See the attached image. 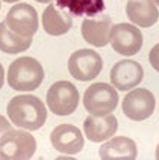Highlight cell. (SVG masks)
<instances>
[{
    "mask_svg": "<svg viewBox=\"0 0 159 160\" xmlns=\"http://www.w3.org/2000/svg\"><path fill=\"white\" fill-rule=\"evenodd\" d=\"M8 117L18 127L27 130H38L47 121V108L36 96L23 94L15 96L8 103Z\"/></svg>",
    "mask_w": 159,
    "mask_h": 160,
    "instance_id": "1",
    "label": "cell"
},
{
    "mask_svg": "<svg viewBox=\"0 0 159 160\" xmlns=\"http://www.w3.org/2000/svg\"><path fill=\"white\" fill-rule=\"evenodd\" d=\"M45 72L33 57H20L8 69V84L17 91H33L44 81Z\"/></svg>",
    "mask_w": 159,
    "mask_h": 160,
    "instance_id": "2",
    "label": "cell"
},
{
    "mask_svg": "<svg viewBox=\"0 0 159 160\" xmlns=\"http://www.w3.org/2000/svg\"><path fill=\"white\" fill-rule=\"evenodd\" d=\"M119 94L116 88L105 82L92 84L86 90L83 98V105L90 115H107L117 108Z\"/></svg>",
    "mask_w": 159,
    "mask_h": 160,
    "instance_id": "3",
    "label": "cell"
},
{
    "mask_svg": "<svg viewBox=\"0 0 159 160\" xmlns=\"http://www.w3.org/2000/svg\"><path fill=\"white\" fill-rule=\"evenodd\" d=\"M78 90L69 81H57L47 91V106L56 115H71L78 108Z\"/></svg>",
    "mask_w": 159,
    "mask_h": 160,
    "instance_id": "4",
    "label": "cell"
},
{
    "mask_svg": "<svg viewBox=\"0 0 159 160\" xmlns=\"http://www.w3.org/2000/svg\"><path fill=\"white\" fill-rule=\"evenodd\" d=\"M36 151V139L29 132L9 130L0 141V159L26 160Z\"/></svg>",
    "mask_w": 159,
    "mask_h": 160,
    "instance_id": "5",
    "label": "cell"
},
{
    "mask_svg": "<svg viewBox=\"0 0 159 160\" xmlns=\"http://www.w3.org/2000/svg\"><path fill=\"white\" fill-rule=\"evenodd\" d=\"M110 42L116 52L120 56L131 57L140 52L143 47V35L138 27L126 22H119L113 24L111 27Z\"/></svg>",
    "mask_w": 159,
    "mask_h": 160,
    "instance_id": "6",
    "label": "cell"
},
{
    "mask_svg": "<svg viewBox=\"0 0 159 160\" xmlns=\"http://www.w3.org/2000/svg\"><path fill=\"white\" fill-rule=\"evenodd\" d=\"M68 69L78 81H92L102 70V58L93 49H78L69 57Z\"/></svg>",
    "mask_w": 159,
    "mask_h": 160,
    "instance_id": "7",
    "label": "cell"
},
{
    "mask_svg": "<svg viewBox=\"0 0 159 160\" xmlns=\"http://www.w3.org/2000/svg\"><path fill=\"white\" fill-rule=\"evenodd\" d=\"M5 22L17 35L33 38L38 30V12L29 3H18L9 9Z\"/></svg>",
    "mask_w": 159,
    "mask_h": 160,
    "instance_id": "8",
    "label": "cell"
},
{
    "mask_svg": "<svg viewBox=\"0 0 159 160\" xmlns=\"http://www.w3.org/2000/svg\"><path fill=\"white\" fill-rule=\"evenodd\" d=\"M155 105H156L155 96L147 88H135L125 96L122 109L129 120L143 121L153 114Z\"/></svg>",
    "mask_w": 159,
    "mask_h": 160,
    "instance_id": "9",
    "label": "cell"
},
{
    "mask_svg": "<svg viewBox=\"0 0 159 160\" xmlns=\"http://www.w3.org/2000/svg\"><path fill=\"white\" fill-rule=\"evenodd\" d=\"M144 77L141 64L134 60H120L111 69L110 79L114 88L120 91H128L137 87Z\"/></svg>",
    "mask_w": 159,
    "mask_h": 160,
    "instance_id": "10",
    "label": "cell"
},
{
    "mask_svg": "<svg viewBox=\"0 0 159 160\" xmlns=\"http://www.w3.org/2000/svg\"><path fill=\"white\" fill-rule=\"evenodd\" d=\"M50 141L51 145L63 154H78L84 148L83 133L72 124H60L53 129Z\"/></svg>",
    "mask_w": 159,
    "mask_h": 160,
    "instance_id": "11",
    "label": "cell"
},
{
    "mask_svg": "<svg viewBox=\"0 0 159 160\" xmlns=\"http://www.w3.org/2000/svg\"><path fill=\"white\" fill-rule=\"evenodd\" d=\"M113 27L108 15H101L98 18H86L81 24V35L84 41L93 47H105L110 42V32Z\"/></svg>",
    "mask_w": 159,
    "mask_h": 160,
    "instance_id": "12",
    "label": "cell"
},
{
    "mask_svg": "<svg viewBox=\"0 0 159 160\" xmlns=\"http://www.w3.org/2000/svg\"><path fill=\"white\" fill-rule=\"evenodd\" d=\"M117 118L111 114L107 115H89L84 120V133L92 142H104L117 132Z\"/></svg>",
    "mask_w": 159,
    "mask_h": 160,
    "instance_id": "13",
    "label": "cell"
},
{
    "mask_svg": "<svg viewBox=\"0 0 159 160\" xmlns=\"http://www.w3.org/2000/svg\"><path fill=\"white\" fill-rule=\"evenodd\" d=\"M137 144L126 136H116L99 148L102 160H134L137 159Z\"/></svg>",
    "mask_w": 159,
    "mask_h": 160,
    "instance_id": "14",
    "label": "cell"
},
{
    "mask_svg": "<svg viewBox=\"0 0 159 160\" xmlns=\"http://www.w3.org/2000/svg\"><path fill=\"white\" fill-rule=\"evenodd\" d=\"M126 15L138 27H152L159 18V11L153 0H129L126 3Z\"/></svg>",
    "mask_w": 159,
    "mask_h": 160,
    "instance_id": "15",
    "label": "cell"
},
{
    "mask_svg": "<svg viewBox=\"0 0 159 160\" xmlns=\"http://www.w3.org/2000/svg\"><path fill=\"white\" fill-rule=\"evenodd\" d=\"M44 30L51 36H62L72 27V20L66 12H62L56 5H48L42 14Z\"/></svg>",
    "mask_w": 159,
    "mask_h": 160,
    "instance_id": "16",
    "label": "cell"
},
{
    "mask_svg": "<svg viewBox=\"0 0 159 160\" xmlns=\"http://www.w3.org/2000/svg\"><path fill=\"white\" fill-rule=\"evenodd\" d=\"M56 6L59 9H65L75 17L87 15V17H95L101 14L105 9L104 0H57Z\"/></svg>",
    "mask_w": 159,
    "mask_h": 160,
    "instance_id": "17",
    "label": "cell"
},
{
    "mask_svg": "<svg viewBox=\"0 0 159 160\" xmlns=\"http://www.w3.org/2000/svg\"><path fill=\"white\" fill-rule=\"evenodd\" d=\"M32 45V38H24L14 33L11 28H8L6 22H0V51L6 54H18L29 49Z\"/></svg>",
    "mask_w": 159,
    "mask_h": 160,
    "instance_id": "18",
    "label": "cell"
},
{
    "mask_svg": "<svg viewBox=\"0 0 159 160\" xmlns=\"http://www.w3.org/2000/svg\"><path fill=\"white\" fill-rule=\"evenodd\" d=\"M149 62L156 72H159V43H156L149 52Z\"/></svg>",
    "mask_w": 159,
    "mask_h": 160,
    "instance_id": "19",
    "label": "cell"
},
{
    "mask_svg": "<svg viewBox=\"0 0 159 160\" xmlns=\"http://www.w3.org/2000/svg\"><path fill=\"white\" fill-rule=\"evenodd\" d=\"M9 130H11V123H9L3 115H0V141H2V138H3Z\"/></svg>",
    "mask_w": 159,
    "mask_h": 160,
    "instance_id": "20",
    "label": "cell"
},
{
    "mask_svg": "<svg viewBox=\"0 0 159 160\" xmlns=\"http://www.w3.org/2000/svg\"><path fill=\"white\" fill-rule=\"evenodd\" d=\"M3 82H5V70H3V66L0 64V88L3 87Z\"/></svg>",
    "mask_w": 159,
    "mask_h": 160,
    "instance_id": "21",
    "label": "cell"
},
{
    "mask_svg": "<svg viewBox=\"0 0 159 160\" xmlns=\"http://www.w3.org/2000/svg\"><path fill=\"white\" fill-rule=\"evenodd\" d=\"M155 157L159 160V145H158V148H156V153H155Z\"/></svg>",
    "mask_w": 159,
    "mask_h": 160,
    "instance_id": "22",
    "label": "cell"
},
{
    "mask_svg": "<svg viewBox=\"0 0 159 160\" xmlns=\"http://www.w3.org/2000/svg\"><path fill=\"white\" fill-rule=\"evenodd\" d=\"M38 3H48V2H51V0H36Z\"/></svg>",
    "mask_w": 159,
    "mask_h": 160,
    "instance_id": "23",
    "label": "cell"
},
{
    "mask_svg": "<svg viewBox=\"0 0 159 160\" xmlns=\"http://www.w3.org/2000/svg\"><path fill=\"white\" fill-rule=\"evenodd\" d=\"M3 2H6V3H15V2H20V0H3Z\"/></svg>",
    "mask_w": 159,
    "mask_h": 160,
    "instance_id": "24",
    "label": "cell"
},
{
    "mask_svg": "<svg viewBox=\"0 0 159 160\" xmlns=\"http://www.w3.org/2000/svg\"><path fill=\"white\" fill-rule=\"evenodd\" d=\"M153 3H155V5H158V6H159V0H153Z\"/></svg>",
    "mask_w": 159,
    "mask_h": 160,
    "instance_id": "25",
    "label": "cell"
}]
</instances>
